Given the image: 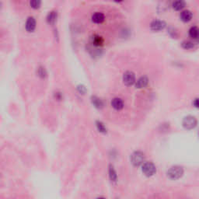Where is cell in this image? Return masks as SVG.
<instances>
[{
	"instance_id": "cell-1",
	"label": "cell",
	"mask_w": 199,
	"mask_h": 199,
	"mask_svg": "<svg viewBox=\"0 0 199 199\" xmlns=\"http://www.w3.org/2000/svg\"><path fill=\"white\" fill-rule=\"evenodd\" d=\"M167 176L171 180H178L184 175V169L179 166H174L169 169Z\"/></svg>"
},
{
	"instance_id": "cell-2",
	"label": "cell",
	"mask_w": 199,
	"mask_h": 199,
	"mask_svg": "<svg viewBox=\"0 0 199 199\" xmlns=\"http://www.w3.org/2000/svg\"><path fill=\"white\" fill-rule=\"evenodd\" d=\"M182 124H183L184 128L185 129L191 130L197 126V121L195 117L191 116V115H188V116L185 117L183 119Z\"/></svg>"
},
{
	"instance_id": "cell-3",
	"label": "cell",
	"mask_w": 199,
	"mask_h": 199,
	"mask_svg": "<svg viewBox=\"0 0 199 199\" xmlns=\"http://www.w3.org/2000/svg\"><path fill=\"white\" fill-rule=\"evenodd\" d=\"M145 160V155L140 151H135L131 156V163L134 167H138L142 164Z\"/></svg>"
},
{
	"instance_id": "cell-4",
	"label": "cell",
	"mask_w": 199,
	"mask_h": 199,
	"mask_svg": "<svg viewBox=\"0 0 199 199\" xmlns=\"http://www.w3.org/2000/svg\"><path fill=\"white\" fill-rule=\"evenodd\" d=\"M142 171L146 177H152L156 172V166L151 162H146L142 165Z\"/></svg>"
},
{
	"instance_id": "cell-5",
	"label": "cell",
	"mask_w": 199,
	"mask_h": 199,
	"mask_svg": "<svg viewBox=\"0 0 199 199\" xmlns=\"http://www.w3.org/2000/svg\"><path fill=\"white\" fill-rule=\"evenodd\" d=\"M136 82L135 80V75L131 71H127L123 75V83L126 86H131Z\"/></svg>"
},
{
	"instance_id": "cell-6",
	"label": "cell",
	"mask_w": 199,
	"mask_h": 199,
	"mask_svg": "<svg viewBox=\"0 0 199 199\" xmlns=\"http://www.w3.org/2000/svg\"><path fill=\"white\" fill-rule=\"evenodd\" d=\"M167 26V23L163 20H153L152 23H150V28L152 31H163V29L165 28Z\"/></svg>"
},
{
	"instance_id": "cell-7",
	"label": "cell",
	"mask_w": 199,
	"mask_h": 199,
	"mask_svg": "<svg viewBox=\"0 0 199 199\" xmlns=\"http://www.w3.org/2000/svg\"><path fill=\"white\" fill-rule=\"evenodd\" d=\"M36 27V20L33 16H30L26 22V30L28 32H32Z\"/></svg>"
},
{
	"instance_id": "cell-8",
	"label": "cell",
	"mask_w": 199,
	"mask_h": 199,
	"mask_svg": "<svg viewBox=\"0 0 199 199\" xmlns=\"http://www.w3.org/2000/svg\"><path fill=\"white\" fill-rule=\"evenodd\" d=\"M111 106L113 107L117 111H120L122 108H124V102L121 98L115 97L111 101Z\"/></svg>"
},
{
	"instance_id": "cell-9",
	"label": "cell",
	"mask_w": 199,
	"mask_h": 199,
	"mask_svg": "<svg viewBox=\"0 0 199 199\" xmlns=\"http://www.w3.org/2000/svg\"><path fill=\"white\" fill-rule=\"evenodd\" d=\"M192 16H193V15H192V13L190 10H184L181 13L180 18H181V20L183 22L187 23V22L191 20Z\"/></svg>"
},
{
	"instance_id": "cell-10",
	"label": "cell",
	"mask_w": 199,
	"mask_h": 199,
	"mask_svg": "<svg viewBox=\"0 0 199 199\" xmlns=\"http://www.w3.org/2000/svg\"><path fill=\"white\" fill-rule=\"evenodd\" d=\"M148 83H149V79H148L146 76H142V77H140L139 79L136 81L135 86H136V88L138 89L144 88V87L147 86Z\"/></svg>"
},
{
	"instance_id": "cell-11",
	"label": "cell",
	"mask_w": 199,
	"mask_h": 199,
	"mask_svg": "<svg viewBox=\"0 0 199 199\" xmlns=\"http://www.w3.org/2000/svg\"><path fill=\"white\" fill-rule=\"evenodd\" d=\"M91 102L93 104V105L95 108H98V109H101V108H104V102L101 99H100L99 97H96V96H93L91 97Z\"/></svg>"
},
{
	"instance_id": "cell-12",
	"label": "cell",
	"mask_w": 199,
	"mask_h": 199,
	"mask_svg": "<svg viewBox=\"0 0 199 199\" xmlns=\"http://www.w3.org/2000/svg\"><path fill=\"white\" fill-rule=\"evenodd\" d=\"M104 19H105L104 15L102 13H99V12L93 13V16H92V20L96 23H103L104 21Z\"/></svg>"
},
{
	"instance_id": "cell-13",
	"label": "cell",
	"mask_w": 199,
	"mask_h": 199,
	"mask_svg": "<svg viewBox=\"0 0 199 199\" xmlns=\"http://www.w3.org/2000/svg\"><path fill=\"white\" fill-rule=\"evenodd\" d=\"M91 42L94 46L100 47L104 44V39L102 37L99 36V35H93L91 38Z\"/></svg>"
},
{
	"instance_id": "cell-14",
	"label": "cell",
	"mask_w": 199,
	"mask_h": 199,
	"mask_svg": "<svg viewBox=\"0 0 199 199\" xmlns=\"http://www.w3.org/2000/svg\"><path fill=\"white\" fill-rule=\"evenodd\" d=\"M189 36L194 39H199V28L196 26L191 27L189 30Z\"/></svg>"
},
{
	"instance_id": "cell-15",
	"label": "cell",
	"mask_w": 199,
	"mask_h": 199,
	"mask_svg": "<svg viewBox=\"0 0 199 199\" xmlns=\"http://www.w3.org/2000/svg\"><path fill=\"white\" fill-rule=\"evenodd\" d=\"M57 20V12L51 11L47 16V22L50 24H54Z\"/></svg>"
},
{
	"instance_id": "cell-16",
	"label": "cell",
	"mask_w": 199,
	"mask_h": 199,
	"mask_svg": "<svg viewBox=\"0 0 199 199\" xmlns=\"http://www.w3.org/2000/svg\"><path fill=\"white\" fill-rule=\"evenodd\" d=\"M185 2L182 1V0H179V1H175V2L173 3V8H174L175 10L179 11L181 10L182 9L185 7Z\"/></svg>"
},
{
	"instance_id": "cell-17",
	"label": "cell",
	"mask_w": 199,
	"mask_h": 199,
	"mask_svg": "<svg viewBox=\"0 0 199 199\" xmlns=\"http://www.w3.org/2000/svg\"><path fill=\"white\" fill-rule=\"evenodd\" d=\"M109 177L111 181H114V182H115L117 179H118V175H117L116 171L114 170L113 166L111 165L109 167Z\"/></svg>"
},
{
	"instance_id": "cell-18",
	"label": "cell",
	"mask_w": 199,
	"mask_h": 199,
	"mask_svg": "<svg viewBox=\"0 0 199 199\" xmlns=\"http://www.w3.org/2000/svg\"><path fill=\"white\" fill-rule=\"evenodd\" d=\"M181 46H182L183 48L188 50V49L194 48V45L191 41H185L182 42V44H181Z\"/></svg>"
},
{
	"instance_id": "cell-19",
	"label": "cell",
	"mask_w": 199,
	"mask_h": 199,
	"mask_svg": "<svg viewBox=\"0 0 199 199\" xmlns=\"http://www.w3.org/2000/svg\"><path fill=\"white\" fill-rule=\"evenodd\" d=\"M96 124H97V129H98V131H100V132H102V133H106L107 132L106 127L104 126V124H103L102 122L97 121V122H96Z\"/></svg>"
},
{
	"instance_id": "cell-20",
	"label": "cell",
	"mask_w": 199,
	"mask_h": 199,
	"mask_svg": "<svg viewBox=\"0 0 199 199\" xmlns=\"http://www.w3.org/2000/svg\"><path fill=\"white\" fill-rule=\"evenodd\" d=\"M41 1H38V0H32L31 1L30 4H31V7L34 8V9H38L41 5Z\"/></svg>"
},
{
	"instance_id": "cell-21",
	"label": "cell",
	"mask_w": 199,
	"mask_h": 199,
	"mask_svg": "<svg viewBox=\"0 0 199 199\" xmlns=\"http://www.w3.org/2000/svg\"><path fill=\"white\" fill-rule=\"evenodd\" d=\"M77 90H78V91L79 92V93H83V94H84V93H86V87H85L84 86H83V85H79V86H77Z\"/></svg>"
},
{
	"instance_id": "cell-22",
	"label": "cell",
	"mask_w": 199,
	"mask_h": 199,
	"mask_svg": "<svg viewBox=\"0 0 199 199\" xmlns=\"http://www.w3.org/2000/svg\"><path fill=\"white\" fill-rule=\"evenodd\" d=\"M45 68H42V67H40L39 68H38V75H40V76H41V77H44L45 75Z\"/></svg>"
},
{
	"instance_id": "cell-23",
	"label": "cell",
	"mask_w": 199,
	"mask_h": 199,
	"mask_svg": "<svg viewBox=\"0 0 199 199\" xmlns=\"http://www.w3.org/2000/svg\"><path fill=\"white\" fill-rule=\"evenodd\" d=\"M193 104H194V106L195 108H199V99H195L193 102Z\"/></svg>"
},
{
	"instance_id": "cell-24",
	"label": "cell",
	"mask_w": 199,
	"mask_h": 199,
	"mask_svg": "<svg viewBox=\"0 0 199 199\" xmlns=\"http://www.w3.org/2000/svg\"><path fill=\"white\" fill-rule=\"evenodd\" d=\"M97 199H105V198H104V197H99V198Z\"/></svg>"
},
{
	"instance_id": "cell-25",
	"label": "cell",
	"mask_w": 199,
	"mask_h": 199,
	"mask_svg": "<svg viewBox=\"0 0 199 199\" xmlns=\"http://www.w3.org/2000/svg\"><path fill=\"white\" fill-rule=\"evenodd\" d=\"M198 134H199V131H198Z\"/></svg>"
}]
</instances>
